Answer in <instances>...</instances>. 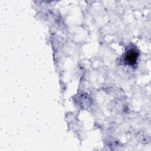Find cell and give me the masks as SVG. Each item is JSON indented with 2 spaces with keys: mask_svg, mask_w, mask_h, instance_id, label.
<instances>
[{
  "mask_svg": "<svg viewBox=\"0 0 151 151\" xmlns=\"http://www.w3.org/2000/svg\"><path fill=\"white\" fill-rule=\"evenodd\" d=\"M137 52L134 50H130L126 54V60L129 64H133L136 62L137 57Z\"/></svg>",
  "mask_w": 151,
  "mask_h": 151,
  "instance_id": "cell-1",
  "label": "cell"
}]
</instances>
